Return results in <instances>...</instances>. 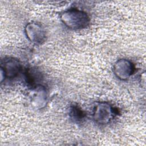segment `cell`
Masks as SVG:
<instances>
[{"label": "cell", "instance_id": "cell-7", "mask_svg": "<svg viewBox=\"0 0 146 146\" xmlns=\"http://www.w3.org/2000/svg\"><path fill=\"white\" fill-rule=\"evenodd\" d=\"M70 115L72 119L76 120H80L84 117V113L83 111L78 108V107L74 106L72 107L70 112Z\"/></svg>", "mask_w": 146, "mask_h": 146}, {"label": "cell", "instance_id": "cell-2", "mask_svg": "<svg viewBox=\"0 0 146 146\" xmlns=\"http://www.w3.org/2000/svg\"><path fill=\"white\" fill-rule=\"evenodd\" d=\"M117 113L116 110L107 103H99L95 106L94 119L102 124H107L112 120Z\"/></svg>", "mask_w": 146, "mask_h": 146}, {"label": "cell", "instance_id": "cell-3", "mask_svg": "<svg viewBox=\"0 0 146 146\" xmlns=\"http://www.w3.org/2000/svg\"><path fill=\"white\" fill-rule=\"evenodd\" d=\"M20 70L21 64L16 59L7 58L2 62L1 72L3 74L4 78H13L19 74Z\"/></svg>", "mask_w": 146, "mask_h": 146}, {"label": "cell", "instance_id": "cell-5", "mask_svg": "<svg viewBox=\"0 0 146 146\" xmlns=\"http://www.w3.org/2000/svg\"><path fill=\"white\" fill-rule=\"evenodd\" d=\"M27 37L33 42L42 43L45 39V32L37 23H30L25 27Z\"/></svg>", "mask_w": 146, "mask_h": 146}, {"label": "cell", "instance_id": "cell-6", "mask_svg": "<svg viewBox=\"0 0 146 146\" xmlns=\"http://www.w3.org/2000/svg\"><path fill=\"white\" fill-rule=\"evenodd\" d=\"M27 83L31 86H36L41 82L42 76L40 72L36 70H27L26 72Z\"/></svg>", "mask_w": 146, "mask_h": 146}, {"label": "cell", "instance_id": "cell-4", "mask_svg": "<svg viewBox=\"0 0 146 146\" xmlns=\"http://www.w3.org/2000/svg\"><path fill=\"white\" fill-rule=\"evenodd\" d=\"M133 64L128 60L121 59L118 60L113 66V72L121 80L128 79L133 72Z\"/></svg>", "mask_w": 146, "mask_h": 146}, {"label": "cell", "instance_id": "cell-1", "mask_svg": "<svg viewBox=\"0 0 146 146\" xmlns=\"http://www.w3.org/2000/svg\"><path fill=\"white\" fill-rule=\"evenodd\" d=\"M61 21L68 27L71 29H80L86 27L89 23L87 14L76 9H70L60 15Z\"/></svg>", "mask_w": 146, "mask_h": 146}]
</instances>
